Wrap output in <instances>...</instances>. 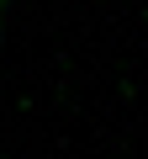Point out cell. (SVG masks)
<instances>
[{"mask_svg":"<svg viewBox=\"0 0 148 159\" xmlns=\"http://www.w3.org/2000/svg\"><path fill=\"white\" fill-rule=\"evenodd\" d=\"M6 16H11V0H0V48H6Z\"/></svg>","mask_w":148,"mask_h":159,"instance_id":"obj_1","label":"cell"}]
</instances>
